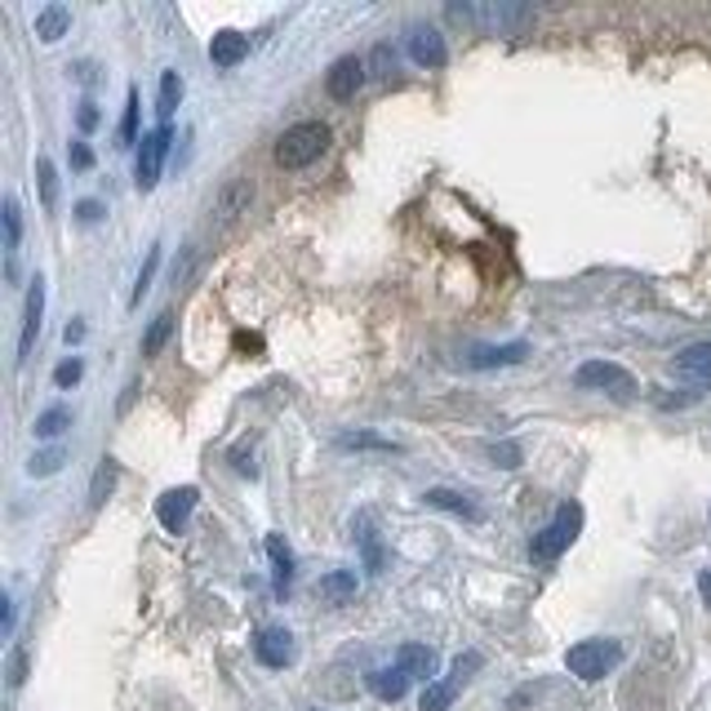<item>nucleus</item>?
I'll return each mask as SVG.
<instances>
[{"label":"nucleus","instance_id":"c03bdc74","mask_svg":"<svg viewBox=\"0 0 711 711\" xmlns=\"http://www.w3.org/2000/svg\"><path fill=\"white\" fill-rule=\"evenodd\" d=\"M698 591H702V605L711 609V569H702V574H698Z\"/></svg>","mask_w":711,"mask_h":711},{"label":"nucleus","instance_id":"72a5a7b5","mask_svg":"<svg viewBox=\"0 0 711 711\" xmlns=\"http://www.w3.org/2000/svg\"><path fill=\"white\" fill-rule=\"evenodd\" d=\"M156 262H161V245H152V249H147V262H143V271H138V285H134V298H130V302H143V293L152 289Z\"/></svg>","mask_w":711,"mask_h":711},{"label":"nucleus","instance_id":"b1692460","mask_svg":"<svg viewBox=\"0 0 711 711\" xmlns=\"http://www.w3.org/2000/svg\"><path fill=\"white\" fill-rule=\"evenodd\" d=\"M423 503H427V507H441V512H454V516H463V521H481V507H472V503H467L463 494H454V490H427Z\"/></svg>","mask_w":711,"mask_h":711},{"label":"nucleus","instance_id":"2f4dec72","mask_svg":"<svg viewBox=\"0 0 711 711\" xmlns=\"http://www.w3.org/2000/svg\"><path fill=\"white\" fill-rule=\"evenodd\" d=\"M63 463H68V454H63L59 445H54V450H41V454L28 458V476H54Z\"/></svg>","mask_w":711,"mask_h":711},{"label":"nucleus","instance_id":"6ab92c4d","mask_svg":"<svg viewBox=\"0 0 711 711\" xmlns=\"http://www.w3.org/2000/svg\"><path fill=\"white\" fill-rule=\"evenodd\" d=\"M245 54H249V37H240V32H218L209 41V63L214 68H236Z\"/></svg>","mask_w":711,"mask_h":711},{"label":"nucleus","instance_id":"7ed1b4c3","mask_svg":"<svg viewBox=\"0 0 711 711\" xmlns=\"http://www.w3.org/2000/svg\"><path fill=\"white\" fill-rule=\"evenodd\" d=\"M574 388L578 392H605V396H614V401H631L640 388H636V379L622 370V365H614V361H587V365H578L574 370Z\"/></svg>","mask_w":711,"mask_h":711},{"label":"nucleus","instance_id":"7c9ffc66","mask_svg":"<svg viewBox=\"0 0 711 711\" xmlns=\"http://www.w3.org/2000/svg\"><path fill=\"white\" fill-rule=\"evenodd\" d=\"M116 138H121V147L138 143V90H130V99H125V116H121Z\"/></svg>","mask_w":711,"mask_h":711},{"label":"nucleus","instance_id":"412c9836","mask_svg":"<svg viewBox=\"0 0 711 711\" xmlns=\"http://www.w3.org/2000/svg\"><path fill=\"white\" fill-rule=\"evenodd\" d=\"M338 450H370V454H401V441L379 432H338Z\"/></svg>","mask_w":711,"mask_h":711},{"label":"nucleus","instance_id":"6e6552de","mask_svg":"<svg viewBox=\"0 0 711 711\" xmlns=\"http://www.w3.org/2000/svg\"><path fill=\"white\" fill-rule=\"evenodd\" d=\"M196 503H200V490H196V485L165 490V494L156 498V521H161V529H169V534H183V525L192 521Z\"/></svg>","mask_w":711,"mask_h":711},{"label":"nucleus","instance_id":"c756f323","mask_svg":"<svg viewBox=\"0 0 711 711\" xmlns=\"http://www.w3.org/2000/svg\"><path fill=\"white\" fill-rule=\"evenodd\" d=\"M169 333H174V316L161 311V316L147 324V333H143V356H161V347L169 342Z\"/></svg>","mask_w":711,"mask_h":711},{"label":"nucleus","instance_id":"c9c22d12","mask_svg":"<svg viewBox=\"0 0 711 711\" xmlns=\"http://www.w3.org/2000/svg\"><path fill=\"white\" fill-rule=\"evenodd\" d=\"M476 667H481V653H458V658H454V671H450V680H454V684H463V680H467Z\"/></svg>","mask_w":711,"mask_h":711},{"label":"nucleus","instance_id":"ea45409f","mask_svg":"<svg viewBox=\"0 0 711 711\" xmlns=\"http://www.w3.org/2000/svg\"><path fill=\"white\" fill-rule=\"evenodd\" d=\"M490 454H494L498 467H521V450H516V445H494Z\"/></svg>","mask_w":711,"mask_h":711},{"label":"nucleus","instance_id":"aec40b11","mask_svg":"<svg viewBox=\"0 0 711 711\" xmlns=\"http://www.w3.org/2000/svg\"><path fill=\"white\" fill-rule=\"evenodd\" d=\"M68 28H72V10H68V6H59V0L37 14V37H41L45 45L63 41V37H68Z\"/></svg>","mask_w":711,"mask_h":711},{"label":"nucleus","instance_id":"9d476101","mask_svg":"<svg viewBox=\"0 0 711 711\" xmlns=\"http://www.w3.org/2000/svg\"><path fill=\"white\" fill-rule=\"evenodd\" d=\"M365 76H370V63H365V59H356V54H347V59H338V63L329 68L324 90H329V99L347 103V99H356V90L365 85Z\"/></svg>","mask_w":711,"mask_h":711},{"label":"nucleus","instance_id":"a19ab883","mask_svg":"<svg viewBox=\"0 0 711 711\" xmlns=\"http://www.w3.org/2000/svg\"><path fill=\"white\" fill-rule=\"evenodd\" d=\"M76 125H81V134L99 130V107H94V103H81V112H76Z\"/></svg>","mask_w":711,"mask_h":711},{"label":"nucleus","instance_id":"cd10ccee","mask_svg":"<svg viewBox=\"0 0 711 711\" xmlns=\"http://www.w3.org/2000/svg\"><path fill=\"white\" fill-rule=\"evenodd\" d=\"M37 183H41V205L54 214L59 209V174H54L50 156H37Z\"/></svg>","mask_w":711,"mask_h":711},{"label":"nucleus","instance_id":"37998d69","mask_svg":"<svg viewBox=\"0 0 711 711\" xmlns=\"http://www.w3.org/2000/svg\"><path fill=\"white\" fill-rule=\"evenodd\" d=\"M63 338L76 347V342H85V320H68V329H63Z\"/></svg>","mask_w":711,"mask_h":711},{"label":"nucleus","instance_id":"e433bc0d","mask_svg":"<svg viewBox=\"0 0 711 711\" xmlns=\"http://www.w3.org/2000/svg\"><path fill=\"white\" fill-rule=\"evenodd\" d=\"M68 156H72V169H94V152H90V143H72V147H68Z\"/></svg>","mask_w":711,"mask_h":711},{"label":"nucleus","instance_id":"423d86ee","mask_svg":"<svg viewBox=\"0 0 711 711\" xmlns=\"http://www.w3.org/2000/svg\"><path fill=\"white\" fill-rule=\"evenodd\" d=\"M450 19H463V23H481V28H498V32H516L534 19L529 6H481V10H467V6H450Z\"/></svg>","mask_w":711,"mask_h":711},{"label":"nucleus","instance_id":"c85d7f7f","mask_svg":"<svg viewBox=\"0 0 711 711\" xmlns=\"http://www.w3.org/2000/svg\"><path fill=\"white\" fill-rule=\"evenodd\" d=\"M454 693H458V684H454V680H432V684H423L419 707H423V711H450Z\"/></svg>","mask_w":711,"mask_h":711},{"label":"nucleus","instance_id":"0eeeda50","mask_svg":"<svg viewBox=\"0 0 711 711\" xmlns=\"http://www.w3.org/2000/svg\"><path fill=\"white\" fill-rule=\"evenodd\" d=\"M351 538H356V547H361V565H365V574H383V569H388V547H383V529H379L374 512H356V521H351Z\"/></svg>","mask_w":711,"mask_h":711},{"label":"nucleus","instance_id":"473e14b6","mask_svg":"<svg viewBox=\"0 0 711 711\" xmlns=\"http://www.w3.org/2000/svg\"><path fill=\"white\" fill-rule=\"evenodd\" d=\"M392 72H396V50H392V45H374V54H370V76L392 81Z\"/></svg>","mask_w":711,"mask_h":711},{"label":"nucleus","instance_id":"f03ea898","mask_svg":"<svg viewBox=\"0 0 711 711\" xmlns=\"http://www.w3.org/2000/svg\"><path fill=\"white\" fill-rule=\"evenodd\" d=\"M578 529H583V507L578 503H560V512H556V521L547 525V529H538L534 534V543H529V556L534 560H556V556H565L569 552V543L578 538Z\"/></svg>","mask_w":711,"mask_h":711},{"label":"nucleus","instance_id":"a878e982","mask_svg":"<svg viewBox=\"0 0 711 711\" xmlns=\"http://www.w3.org/2000/svg\"><path fill=\"white\" fill-rule=\"evenodd\" d=\"M116 476H121L116 458H103V463H99V472H94V485H90V507H103V503L112 498V490H116Z\"/></svg>","mask_w":711,"mask_h":711},{"label":"nucleus","instance_id":"4468645a","mask_svg":"<svg viewBox=\"0 0 711 711\" xmlns=\"http://www.w3.org/2000/svg\"><path fill=\"white\" fill-rule=\"evenodd\" d=\"M671 370H676V379H684V383H698V388H711V342H693V347H684L676 361H671Z\"/></svg>","mask_w":711,"mask_h":711},{"label":"nucleus","instance_id":"f3484780","mask_svg":"<svg viewBox=\"0 0 711 711\" xmlns=\"http://www.w3.org/2000/svg\"><path fill=\"white\" fill-rule=\"evenodd\" d=\"M396 662L410 671V680H423V684H432V676H436V649H427V645H401V653H396Z\"/></svg>","mask_w":711,"mask_h":711},{"label":"nucleus","instance_id":"dca6fc26","mask_svg":"<svg viewBox=\"0 0 711 711\" xmlns=\"http://www.w3.org/2000/svg\"><path fill=\"white\" fill-rule=\"evenodd\" d=\"M267 560H271V587L285 600L289 587H293V552H289L285 534H267Z\"/></svg>","mask_w":711,"mask_h":711},{"label":"nucleus","instance_id":"20e7f679","mask_svg":"<svg viewBox=\"0 0 711 711\" xmlns=\"http://www.w3.org/2000/svg\"><path fill=\"white\" fill-rule=\"evenodd\" d=\"M618 662H622V645H618V640H578V645L565 653V667H569L578 680H605Z\"/></svg>","mask_w":711,"mask_h":711},{"label":"nucleus","instance_id":"f8f14e48","mask_svg":"<svg viewBox=\"0 0 711 711\" xmlns=\"http://www.w3.org/2000/svg\"><path fill=\"white\" fill-rule=\"evenodd\" d=\"M534 347L529 342H503V347H472L463 361L472 365V370H507V365H521L525 356H529Z\"/></svg>","mask_w":711,"mask_h":711},{"label":"nucleus","instance_id":"4be33fe9","mask_svg":"<svg viewBox=\"0 0 711 711\" xmlns=\"http://www.w3.org/2000/svg\"><path fill=\"white\" fill-rule=\"evenodd\" d=\"M19 240H23V214H19V200L10 196V200H6V276H10V280L19 276V262H14Z\"/></svg>","mask_w":711,"mask_h":711},{"label":"nucleus","instance_id":"f257e3e1","mask_svg":"<svg viewBox=\"0 0 711 711\" xmlns=\"http://www.w3.org/2000/svg\"><path fill=\"white\" fill-rule=\"evenodd\" d=\"M329 138L333 134H329L324 121H298L276 138V165L280 169H307V165H316L324 156Z\"/></svg>","mask_w":711,"mask_h":711},{"label":"nucleus","instance_id":"ddd939ff","mask_svg":"<svg viewBox=\"0 0 711 711\" xmlns=\"http://www.w3.org/2000/svg\"><path fill=\"white\" fill-rule=\"evenodd\" d=\"M410 59L419 63V68H445L450 63V45H445V37L436 32V28H414L410 32Z\"/></svg>","mask_w":711,"mask_h":711},{"label":"nucleus","instance_id":"1a4fd4ad","mask_svg":"<svg viewBox=\"0 0 711 711\" xmlns=\"http://www.w3.org/2000/svg\"><path fill=\"white\" fill-rule=\"evenodd\" d=\"M249 205H254V183H249V178H231V183L218 187L209 214H214L218 227H231L240 214H249Z\"/></svg>","mask_w":711,"mask_h":711},{"label":"nucleus","instance_id":"58836bf2","mask_svg":"<svg viewBox=\"0 0 711 711\" xmlns=\"http://www.w3.org/2000/svg\"><path fill=\"white\" fill-rule=\"evenodd\" d=\"M231 467H236L240 476H258V467H254V450H245V445H240V450L231 454Z\"/></svg>","mask_w":711,"mask_h":711},{"label":"nucleus","instance_id":"39448f33","mask_svg":"<svg viewBox=\"0 0 711 711\" xmlns=\"http://www.w3.org/2000/svg\"><path fill=\"white\" fill-rule=\"evenodd\" d=\"M169 143H174L169 125H156L152 134H143V147H138V165H134V174H138V192H152V187L161 183V169H165Z\"/></svg>","mask_w":711,"mask_h":711},{"label":"nucleus","instance_id":"393cba45","mask_svg":"<svg viewBox=\"0 0 711 711\" xmlns=\"http://www.w3.org/2000/svg\"><path fill=\"white\" fill-rule=\"evenodd\" d=\"M178 103H183V76H178V72H165V76H161V99H156L161 125H169V116H174Z\"/></svg>","mask_w":711,"mask_h":711},{"label":"nucleus","instance_id":"f704fd0d","mask_svg":"<svg viewBox=\"0 0 711 711\" xmlns=\"http://www.w3.org/2000/svg\"><path fill=\"white\" fill-rule=\"evenodd\" d=\"M81 379H85V361H81V356H72V361H63L54 370V388H76Z\"/></svg>","mask_w":711,"mask_h":711},{"label":"nucleus","instance_id":"a211bd4d","mask_svg":"<svg viewBox=\"0 0 711 711\" xmlns=\"http://www.w3.org/2000/svg\"><path fill=\"white\" fill-rule=\"evenodd\" d=\"M370 689H374L383 702H401V698H405V689H410V671H405L401 662L379 667V671H370Z\"/></svg>","mask_w":711,"mask_h":711},{"label":"nucleus","instance_id":"79ce46f5","mask_svg":"<svg viewBox=\"0 0 711 711\" xmlns=\"http://www.w3.org/2000/svg\"><path fill=\"white\" fill-rule=\"evenodd\" d=\"M103 214H107L103 200H81V205H76V218H81V223H99Z\"/></svg>","mask_w":711,"mask_h":711},{"label":"nucleus","instance_id":"bb28decb","mask_svg":"<svg viewBox=\"0 0 711 711\" xmlns=\"http://www.w3.org/2000/svg\"><path fill=\"white\" fill-rule=\"evenodd\" d=\"M68 427H72V410H68V405H50V410L37 419V436H41V441H59Z\"/></svg>","mask_w":711,"mask_h":711},{"label":"nucleus","instance_id":"4c0bfd02","mask_svg":"<svg viewBox=\"0 0 711 711\" xmlns=\"http://www.w3.org/2000/svg\"><path fill=\"white\" fill-rule=\"evenodd\" d=\"M23 680H28V649L19 645L14 658H10V684H23Z\"/></svg>","mask_w":711,"mask_h":711},{"label":"nucleus","instance_id":"9b49d317","mask_svg":"<svg viewBox=\"0 0 711 711\" xmlns=\"http://www.w3.org/2000/svg\"><path fill=\"white\" fill-rule=\"evenodd\" d=\"M254 658H258L262 667H271V671L289 667V662H293V636H289V627H262V631L254 636Z\"/></svg>","mask_w":711,"mask_h":711},{"label":"nucleus","instance_id":"2eb2a0df","mask_svg":"<svg viewBox=\"0 0 711 711\" xmlns=\"http://www.w3.org/2000/svg\"><path fill=\"white\" fill-rule=\"evenodd\" d=\"M41 316H45V280L37 276L32 289H28V311H23V338H19V365H28L32 356V342L41 333Z\"/></svg>","mask_w":711,"mask_h":711},{"label":"nucleus","instance_id":"5701e85b","mask_svg":"<svg viewBox=\"0 0 711 711\" xmlns=\"http://www.w3.org/2000/svg\"><path fill=\"white\" fill-rule=\"evenodd\" d=\"M316 591H320L329 605H347V600L356 596V569H333V574H324Z\"/></svg>","mask_w":711,"mask_h":711}]
</instances>
